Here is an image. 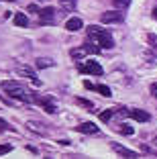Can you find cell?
<instances>
[{
    "label": "cell",
    "instance_id": "cell-17",
    "mask_svg": "<svg viewBox=\"0 0 157 159\" xmlns=\"http://www.w3.org/2000/svg\"><path fill=\"white\" fill-rule=\"evenodd\" d=\"M69 55L74 57V59H80V57L86 55V49H84V47H80V49H72V51H69Z\"/></svg>",
    "mask_w": 157,
    "mask_h": 159
},
{
    "label": "cell",
    "instance_id": "cell-6",
    "mask_svg": "<svg viewBox=\"0 0 157 159\" xmlns=\"http://www.w3.org/2000/svg\"><path fill=\"white\" fill-rule=\"evenodd\" d=\"M35 100H37V102H39V104L43 106V110H45V112H49V114H53V112L57 110V108H55V102H53L51 98H43V96H35Z\"/></svg>",
    "mask_w": 157,
    "mask_h": 159
},
{
    "label": "cell",
    "instance_id": "cell-25",
    "mask_svg": "<svg viewBox=\"0 0 157 159\" xmlns=\"http://www.w3.org/2000/svg\"><path fill=\"white\" fill-rule=\"evenodd\" d=\"M149 90H151V94L157 98V82H155V84H151V88H149Z\"/></svg>",
    "mask_w": 157,
    "mask_h": 159
},
{
    "label": "cell",
    "instance_id": "cell-22",
    "mask_svg": "<svg viewBox=\"0 0 157 159\" xmlns=\"http://www.w3.org/2000/svg\"><path fill=\"white\" fill-rule=\"evenodd\" d=\"M10 151H12V145H0V155L10 153Z\"/></svg>",
    "mask_w": 157,
    "mask_h": 159
},
{
    "label": "cell",
    "instance_id": "cell-21",
    "mask_svg": "<svg viewBox=\"0 0 157 159\" xmlns=\"http://www.w3.org/2000/svg\"><path fill=\"white\" fill-rule=\"evenodd\" d=\"M147 41H149V45H151V47H157V35L149 33L147 35Z\"/></svg>",
    "mask_w": 157,
    "mask_h": 159
},
{
    "label": "cell",
    "instance_id": "cell-26",
    "mask_svg": "<svg viewBox=\"0 0 157 159\" xmlns=\"http://www.w3.org/2000/svg\"><path fill=\"white\" fill-rule=\"evenodd\" d=\"M84 86H86V88H88V90H96V86H94L92 82H84Z\"/></svg>",
    "mask_w": 157,
    "mask_h": 159
},
{
    "label": "cell",
    "instance_id": "cell-10",
    "mask_svg": "<svg viewBox=\"0 0 157 159\" xmlns=\"http://www.w3.org/2000/svg\"><path fill=\"white\" fill-rule=\"evenodd\" d=\"M112 149L116 151V153L118 155H122V157H139L137 153H135V151H131V149H127V147H122V145H118V143H112Z\"/></svg>",
    "mask_w": 157,
    "mask_h": 159
},
{
    "label": "cell",
    "instance_id": "cell-24",
    "mask_svg": "<svg viewBox=\"0 0 157 159\" xmlns=\"http://www.w3.org/2000/svg\"><path fill=\"white\" fill-rule=\"evenodd\" d=\"M59 2H61V4L65 6V8H72V6L76 4V0H59Z\"/></svg>",
    "mask_w": 157,
    "mask_h": 159
},
{
    "label": "cell",
    "instance_id": "cell-5",
    "mask_svg": "<svg viewBox=\"0 0 157 159\" xmlns=\"http://www.w3.org/2000/svg\"><path fill=\"white\" fill-rule=\"evenodd\" d=\"M16 74H19V75H25V78H29V80H31V82H33L35 86H39V84H41V82L37 80V75H35V71H33L29 66H19V67H16Z\"/></svg>",
    "mask_w": 157,
    "mask_h": 159
},
{
    "label": "cell",
    "instance_id": "cell-18",
    "mask_svg": "<svg viewBox=\"0 0 157 159\" xmlns=\"http://www.w3.org/2000/svg\"><path fill=\"white\" fill-rule=\"evenodd\" d=\"M112 2H114V6H116V8H120V10L129 8V4H131V0H112Z\"/></svg>",
    "mask_w": 157,
    "mask_h": 159
},
{
    "label": "cell",
    "instance_id": "cell-28",
    "mask_svg": "<svg viewBox=\"0 0 157 159\" xmlns=\"http://www.w3.org/2000/svg\"><path fill=\"white\" fill-rule=\"evenodd\" d=\"M153 19H157V6L153 8Z\"/></svg>",
    "mask_w": 157,
    "mask_h": 159
},
{
    "label": "cell",
    "instance_id": "cell-7",
    "mask_svg": "<svg viewBox=\"0 0 157 159\" xmlns=\"http://www.w3.org/2000/svg\"><path fill=\"white\" fill-rule=\"evenodd\" d=\"M82 27H84V23H82V19H78V16H72V19H67V23H65V29L72 31V33L80 31Z\"/></svg>",
    "mask_w": 157,
    "mask_h": 159
},
{
    "label": "cell",
    "instance_id": "cell-2",
    "mask_svg": "<svg viewBox=\"0 0 157 159\" xmlns=\"http://www.w3.org/2000/svg\"><path fill=\"white\" fill-rule=\"evenodd\" d=\"M122 19H125V14H122V10H106V12H102L100 20L104 25H116V23H122Z\"/></svg>",
    "mask_w": 157,
    "mask_h": 159
},
{
    "label": "cell",
    "instance_id": "cell-27",
    "mask_svg": "<svg viewBox=\"0 0 157 159\" xmlns=\"http://www.w3.org/2000/svg\"><path fill=\"white\" fill-rule=\"evenodd\" d=\"M0 129H8V125H6V120H2V118H0Z\"/></svg>",
    "mask_w": 157,
    "mask_h": 159
},
{
    "label": "cell",
    "instance_id": "cell-12",
    "mask_svg": "<svg viewBox=\"0 0 157 159\" xmlns=\"http://www.w3.org/2000/svg\"><path fill=\"white\" fill-rule=\"evenodd\" d=\"M53 66H55V61H53V59H47V57H41V59H37V67H39V70L53 67Z\"/></svg>",
    "mask_w": 157,
    "mask_h": 159
},
{
    "label": "cell",
    "instance_id": "cell-19",
    "mask_svg": "<svg viewBox=\"0 0 157 159\" xmlns=\"http://www.w3.org/2000/svg\"><path fill=\"white\" fill-rule=\"evenodd\" d=\"M116 110H104V112H100V120L102 122H108L112 118V114H114Z\"/></svg>",
    "mask_w": 157,
    "mask_h": 159
},
{
    "label": "cell",
    "instance_id": "cell-16",
    "mask_svg": "<svg viewBox=\"0 0 157 159\" xmlns=\"http://www.w3.org/2000/svg\"><path fill=\"white\" fill-rule=\"evenodd\" d=\"M76 102L80 104V106H84L86 110H90V112H94V104L90 102V100H84V98H76Z\"/></svg>",
    "mask_w": 157,
    "mask_h": 159
},
{
    "label": "cell",
    "instance_id": "cell-8",
    "mask_svg": "<svg viewBox=\"0 0 157 159\" xmlns=\"http://www.w3.org/2000/svg\"><path fill=\"white\" fill-rule=\"evenodd\" d=\"M78 131L86 133V135H96L98 133V125H94V122H82V125H78Z\"/></svg>",
    "mask_w": 157,
    "mask_h": 159
},
{
    "label": "cell",
    "instance_id": "cell-3",
    "mask_svg": "<svg viewBox=\"0 0 157 159\" xmlns=\"http://www.w3.org/2000/svg\"><path fill=\"white\" fill-rule=\"evenodd\" d=\"M78 70L82 71V74H90V75H102V74H104L102 66L98 63V61H94V59H88L84 66H80Z\"/></svg>",
    "mask_w": 157,
    "mask_h": 159
},
{
    "label": "cell",
    "instance_id": "cell-15",
    "mask_svg": "<svg viewBox=\"0 0 157 159\" xmlns=\"http://www.w3.org/2000/svg\"><path fill=\"white\" fill-rule=\"evenodd\" d=\"M96 90H98V94H102V96H106V98H110V96H112L110 88H108V86H104V84H98V86H96Z\"/></svg>",
    "mask_w": 157,
    "mask_h": 159
},
{
    "label": "cell",
    "instance_id": "cell-9",
    "mask_svg": "<svg viewBox=\"0 0 157 159\" xmlns=\"http://www.w3.org/2000/svg\"><path fill=\"white\" fill-rule=\"evenodd\" d=\"M129 116H133L135 120H139V122H147L149 118H151V116H149V112H145V110H141V108H133Z\"/></svg>",
    "mask_w": 157,
    "mask_h": 159
},
{
    "label": "cell",
    "instance_id": "cell-14",
    "mask_svg": "<svg viewBox=\"0 0 157 159\" xmlns=\"http://www.w3.org/2000/svg\"><path fill=\"white\" fill-rule=\"evenodd\" d=\"M14 25H16V27H27L29 25V19L27 16H25V14H14Z\"/></svg>",
    "mask_w": 157,
    "mask_h": 159
},
{
    "label": "cell",
    "instance_id": "cell-13",
    "mask_svg": "<svg viewBox=\"0 0 157 159\" xmlns=\"http://www.w3.org/2000/svg\"><path fill=\"white\" fill-rule=\"evenodd\" d=\"M84 49H86V53H100L102 47L100 45H94V41H90V39H88V43H84Z\"/></svg>",
    "mask_w": 157,
    "mask_h": 159
},
{
    "label": "cell",
    "instance_id": "cell-11",
    "mask_svg": "<svg viewBox=\"0 0 157 159\" xmlns=\"http://www.w3.org/2000/svg\"><path fill=\"white\" fill-rule=\"evenodd\" d=\"M2 88H4V92H8V94H12V92H21V90H25L23 86L19 84V82H12V80H10V82H4V84H2Z\"/></svg>",
    "mask_w": 157,
    "mask_h": 159
},
{
    "label": "cell",
    "instance_id": "cell-23",
    "mask_svg": "<svg viewBox=\"0 0 157 159\" xmlns=\"http://www.w3.org/2000/svg\"><path fill=\"white\" fill-rule=\"evenodd\" d=\"M29 12H31V14H39V10H41V8H39V6L37 4H29Z\"/></svg>",
    "mask_w": 157,
    "mask_h": 159
},
{
    "label": "cell",
    "instance_id": "cell-1",
    "mask_svg": "<svg viewBox=\"0 0 157 159\" xmlns=\"http://www.w3.org/2000/svg\"><path fill=\"white\" fill-rule=\"evenodd\" d=\"M88 39L94 41L96 45H100L102 49H112V47H114V39H112V35L108 33L106 29L96 27V25L88 27Z\"/></svg>",
    "mask_w": 157,
    "mask_h": 159
},
{
    "label": "cell",
    "instance_id": "cell-4",
    "mask_svg": "<svg viewBox=\"0 0 157 159\" xmlns=\"http://www.w3.org/2000/svg\"><path fill=\"white\" fill-rule=\"evenodd\" d=\"M39 20L43 25H51L55 20V8L53 6H47V8H41L39 10Z\"/></svg>",
    "mask_w": 157,
    "mask_h": 159
},
{
    "label": "cell",
    "instance_id": "cell-20",
    "mask_svg": "<svg viewBox=\"0 0 157 159\" xmlns=\"http://www.w3.org/2000/svg\"><path fill=\"white\" fill-rule=\"evenodd\" d=\"M118 131L122 133V135H133V133H135V129H133L131 125H122V126L118 129Z\"/></svg>",
    "mask_w": 157,
    "mask_h": 159
},
{
    "label": "cell",
    "instance_id": "cell-29",
    "mask_svg": "<svg viewBox=\"0 0 157 159\" xmlns=\"http://www.w3.org/2000/svg\"><path fill=\"white\" fill-rule=\"evenodd\" d=\"M153 145H155V147H157V135H155V137H153Z\"/></svg>",
    "mask_w": 157,
    "mask_h": 159
}]
</instances>
